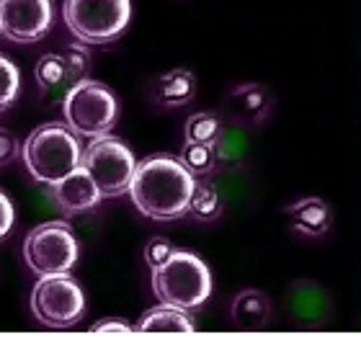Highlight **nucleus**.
<instances>
[{
  "label": "nucleus",
  "mask_w": 361,
  "mask_h": 353,
  "mask_svg": "<svg viewBox=\"0 0 361 353\" xmlns=\"http://www.w3.org/2000/svg\"><path fill=\"white\" fill-rule=\"evenodd\" d=\"M222 135V121L214 113H194L186 121V142H214Z\"/></svg>",
  "instance_id": "obj_19"
},
{
  "label": "nucleus",
  "mask_w": 361,
  "mask_h": 353,
  "mask_svg": "<svg viewBox=\"0 0 361 353\" xmlns=\"http://www.w3.org/2000/svg\"><path fill=\"white\" fill-rule=\"evenodd\" d=\"M80 245L65 222H44L23 240V261L37 276L70 273L75 268Z\"/></svg>",
  "instance_id": "obj_6"
},
{
  "label": "nucleus",
  "mask_w": 361,
  "mask_h": 353,
  "mask_svg": "<svg viewBox=\"0 0 361 353\" xmlns=\"http://www.w3.org/2000/svg\"><path fill=\"white\" fill-rule=\"evenodd\" d=\"M85 297L68 273L42 276L31 292V312L47 328H70L83 317Z\"/></svg>",
  "instance_id": "obj_8"
},
{
  "label": "nucleus",
  "mask_w": 361,
  "mask_h": 353,
  "mask_svg": "<svg viewBox=\"0 0 361 353\" xmlns=\"http://www.w3.org/2000/svg\"><path fill=\"white\" fill-rule=\"evenodd\" d=\"M54 199H57V206H60L65 214H83V211L96 209L98 204H101V191L98 186L93 183L88 173H85L83 168L78 166L73 173H68L60 183H54Z\"/></svg>",
  "instance_id": "obj_10"
},
{
  "label": "nucleus",
  "mask_w": 361,
  "mask_h": 353,
  "mask_svg": "<svg viewBox=\"0 0 361 353\" xmlns=\"http://www.w3.org/2000/svg\"><path fill=\"white\" fill-rule=\"evenodd\" d=\"M18 155V142H16V137L6 129H0V166H6L11 160Z\"/></svg>",
  "instance_id": "obj_24"
},
{
  "label": "nucleus",
  "mask_w": 361,
  "mask_h": 353,
  "mask_svg": "<svg viewBox=\"0 0 361 353\" xmlns=\"http://www.w3.org/2000/svg\"><path fill=\"white\" fill-rule=\"evenodd\" d=\"M37 80L44 90H62L70 88L68 85V73H65V60L62 54H44L37 62Z\"/></svg>",
  "instance_id": "obj_18"
},
{
  "label": "nucleus",
  "mask_w": 361,
  "mask_h": 353,
  "mask_svg": "<svg viewBox=\"0 0 361 353\" xmlns=\"http://www.w3.org/2000/svg\"><path fill=\"white\" fill-rule=\"evenodd\" d=\"M196 178L188 173L183 163L171 155H152L135 166L129 180L132 204L145 217L168 222L188 214V199Z\"/></svg>",
  "instance_id": "obj_1"
},
{
  "label": "nucleus",
  "mask_w": 361,
  "mask_h": 353,
  "mask_svg": "<svg viewBox=\"0 0 361 353\" xmlns=\"http://www.w3.org/2000/svg\"><path fill=\"white\" fill-rule=\"evenodd\" d=\"M18 88H21V73L6 54H0V111L16 104Z\"/></svg>",
  "instance_id": "obj_20"
},
{
  "label": "nucleus",
  "mask_w": 361,
  "mask_h": 353,
  "mask_svg": "<svg viewBox=\"0 0 361 353\" xmlns=\"http://www.w3.org/2000/svg\"><path fill=\"white\" fill-rule=\"evenodd\" d=\"M233 104L238 109L243 119L253 121H264L271 111V96L269 90L264 85H256V83H248V85H240V88L233 90Z\"/></svg>",
  "instance_id": "obj_15"
},
{
  "label": "nucleus",
  "mask_w": 361,
  "mask_h": 353,
  "mask_svg": "<svg viewBox=\"0 0 361 353\" xmlns=\"http://www.w3.org/2000/svg\"><path fill=\"white\" fill-rule=\"evenodd\" d=\"M90 140L93 142L80 155V168L93 178L101 196H121L135 173V155L119 137L98 135Z\"/></svg>",
  "instance_id": "obj_7"
},
{
  "label": "nucleus",
  "mask_w": 361,
  "mask_h": 353,
  "mask_svg": "<svg viewBox=\"0 0 361 353\" xmlns=\"http://www.w3.org/2000/svg\"><path fill=\"white\" fill-rule=\"evenodd\" d=\"M152 292L168 307L183 312L202 309L212 294L209 268L194 253L173 250L166 264L152 268Z\"/></svg>",
  "instance_id": "obj_3"
},
{
  "label": "nucleus",
  "mask_w": 361,
  "mask_h": 353,
  "mask_svg": "<svg viewBox=\"0 0 361 353\" xmlns=\"http://www.w3.org/2000/svg\"><path fill=\"white\" fill-rule=\"evenodd\" d=\"M188 211L202 222H214L222 214V199L217 188L209 183H194L191 199H188Z\"/></svg>",
  "instance_id": "obj_16"
},
{
  "label": "nucleus",
  "mask_w": 361,
  "mask_h": 353,
  "mask_svg": "<svg viewBox=\"0 0 361 353\" xmlns=\"http://www.w3.org/2000/svg\"><path fill=\"white\" fill-rule=\"evenodd\" d=\"M135 330L140 333H194V320L176 307H155L140 320Z\"/></svg>",
  "instance_id": "obj_14"
},
{
  "label": "nucleus",
  "mask_w": 361,
  "mask_h": 353,
  "mask_svg": "<svg viewBox=\"0 0 361 353\" xmlns=\"http://www.w3.org/2000/svg\"><path fill=\"white\" fill-rule=\"evenodd\" d=\"M180 163L194 178H202V175H209L214 171V144L212 142H186L183 152H180Z\"/></svg>",
  "instance_id": "obj_17"
},
{
  "label": "nucleus",
  "mask_w": 361,
  "mask_h": 353,
  "mask_svg": "<svg viewBox=\"0 0 361 353\" xmlns=\"http://www.w3.org/2000/svg\"><path fill=\"white\" fill-rule=\"evenodd\" d=\"M21 155L31 178L44 186H54L80 166L83 147L70 127L47 124L31 132L29 140L23 142Z\"/></svg>",
  "instance_id": "obj_2"
},
{
  "label": "nucleus",
  "mask_w": 361,
  "mask_h": 353,
  "mask_svg": "<svg viewBox=\"0 0 361 353\" xmlns=\"http://www.w3.org/2000/svg\"><path fill=\"white\" fill-rule=\"evenodd\" d=\"M52 0H0V34L29 44L52 29Z\"/></svg>",
  "instance_id": "obj_9"
},
{
  "label": "nucleus",
  "mask_w": 361,
  "mask_h": 353,
  "mask_svg": "<svg viewBox=\"0 0 361 353\" xmlns=\"http://www.w3.org/2000/svg\"><path fill=\"white\" fill-rule=\"evenodd\" d=\"M173 250L176 248L171 245V240H166V237H152V240L147 242V248H145V258H147V264L155 268V266L166 264Z\"/></svg>",
  "instance_id": "obj_22"
},
{
  "label": "nucleus",
  "mask_w": 361,
  "mask_h": 353,
  "mask_svg": "<svg viewBox=\"0 0 361 353\" xmlns=\"http://www.w3.org/2000/svg\"><path fill=\"white\" fill-rule=\"evenodd\" d=\"M269 315H271L269 297L256 292V289L238 294L233 302V309H230L233 323L238 328H243V330H264L266 323H269Z\"/></svg>",
  "instance_id": "obj_11"
},
{
  "label": "nucleus",
  "mask_w": 361,
  "mask_h": 353,
  "mask_svg": "<svg viewBox=\"0 0 361 353\" xmlns=\"http://www.w3.org/2000/svg\"><path fill=\"white\" fill-rule=\"evenodd\" d=\"M65 23L80 44L101 47L121 37L127 29L132 3L129 0H65Z\"/></svg>",
  "instance_id": "obj_4"
},
{
  "label": "nucleus",
  "mask_w": 361,
  "mask_h": 353,
  "mask_svg": "<svg viewBox=\"0 0 361 353\" xmlns=\"http://www.w3.org/2000/svg\"><path fill=\"white\" fill-rule=\"evenodd\" d=\"M62 113L78 137L109 135L119 119V101L104 83L85 78L68 88L62 98Z\"/></svg>",
  "instance_id": "obj_5"
},
{
  "label": "nucleus",
  "mask_w": 361,
  "mask_h": 353,
  "mask_svg": "<svg viewBox=\"0 0 361 353\" xmlns=\"http://www.w3.org/2000/svg\"><path fill=\"white\" fill-rule=\"evenodd\" d=\"M90 330L93 333H129V330H135V328L129 323H124V320H101V323H96Z\"/></svg>",
  "instance_id": "obj_25"
},
{
  "label": "nucleus",
  "mask_w": 361,
  "mask_h": 353,
  "mask_svg": "<svg viewBox=\"0 0 361 353\" xmlns=\"http://www.w3.org/2000/svg\"><path fill=\"white\" fill-rule=\"evenodd\" d=\"M289 219H292L294 230H300L302 235L307 237H320V235L328 233L331 227V209L323 199H305V202H297L286 209Z\"/></svg>",
  "instance_id": "obj_12"
},
{
  "label": "nucleus",
  "mask_w": 361,
  "mask_h": 353,
  "mask_svg": "<svg viewBox=\"0 0 361 353\" xmlns=\"http://www.w3.org/2000/svg\"><path fill=\"white\" fill-rule=\"evenodd\" d=\"M196 96V78L188 70H171L155 83V101L166 109L191 104Z\"/></svg>",
  "instance_id": "obj_13"
},
{
  "label": "nucleus",
  "mask_w": 361,
  "mask_h": 353,
  "mask_svg": "<svg viewBox=\"0 0 361 353\" xmlns=\"http://www.w3.org/2000/svg\"><path fill=\"white\" fill-rule=\"evenodd\" d=\"M16 222V209L13 204H11V199H8L3 191H0V240L6 237L8 233H11V227H13Z\"/></svg>",
  "instance_id": "obj_23"
},
{
  "label": "nucleus",
  "mask_w": 361,
  "mask_h": 353,
  "mask_svg": "<svg viewBox=\"0 0 361 353\" xmlns=\"http://www.w3.org/2000/svg\"><path fill=\"white\" fill-rule=\"evenodd\" d=\"M65 60V73H68V85H75L85 80L90 73V54L83 44H68L62 52Z\"/></svg>",
  "instance_id": "obj_21"
}]
</instances>
